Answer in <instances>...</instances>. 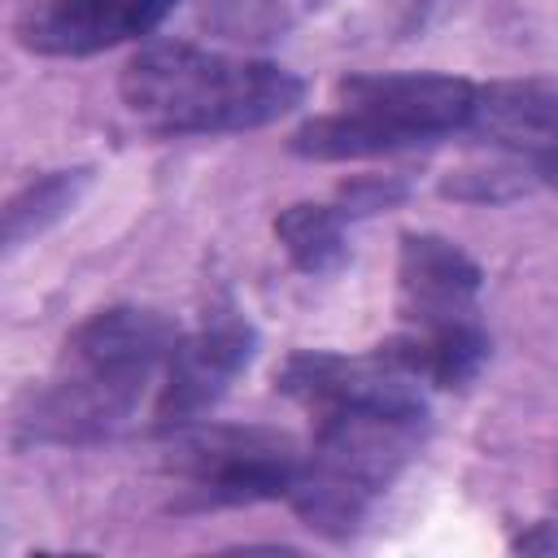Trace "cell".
<instances>
[{
	"label": "cell",
	"mask_w": 558,
	"mask_h": 558,
	"mask_svg": "<svg viewBox=\"0 0 558 558\" xmlns=\"http://www.w3.org/2000/svg\"><path fill=\"white\" fill-rule=\"evenodd\" d=\"M279 392L314 418L288 506L310 532L349 541L427 440L423 388L379 349L362 357L301 349L283 362Z\"/></svg>",
	"instance_id": "cell-1"
},
{
	"label": "cell",
	"mask_w": 558,
	"mask_h": 558,
	"mask_svg": "<svg viewBox=\"0 0 558 558\" xmlns=\"http://www.w3.org/2000/svg\"><path fill=\"white\" fill-rule=\"evenodd\" d=\"M174 340V323L157 310H96L65 336L52 379L26 397V410L17 414V440L92 445L113 436L135 414Z\"/></svg>",
	"instance_id": "cell-2"
},
{
	"label": "cell",
	"mask_w": 558,
	"mask_h": 558,
	"mask_svg": "<svg viewBox=\"0 0 558 558\" xmlns=\"http://www.w3.org/2000/svg\"><path fill=\"white\" fill-rule=\"evenodd\" d=\"M118 92L148 135L257 131L305 100V83L288 65L196 48L187 39L144 44L122 65Z\"/></svg>",
	"instance_id": "cell-3"
},
{
	"label": "cell",
	"mask_w": 558,
	"mask_h": 558,
	"mask_svg": "<svg viewBox=\"0 0 558 558\" xmlns=\"http://www.w3.org/2000/svg\"><path fill=\"white\" fill-rule=\"evenodd\" d=\"M475 87L458 74H353L336 87L340 109L301 122L288 148L310 161H362L436 144L471 126Z\"/></svg>",
	"instance_id": "cell-4"
},
{
	"label": "cell",
	"mask_w": 558,
	"mask_h": 558,
	"mask_svg": "<svg viewBox=\"0 0 558 558\" xmlns=\"http://www.w3.org/2000/svg\"><path fill=\"white\" fill-rule=\"evenodd\" d=\"M305 449L275 427L192 423L170 432V471L205 506H253L288 501Z\"/></svg>",
	"instance_id": "cell-5"
},
{
	"label": "cell",
	"mask_w": 558,
	"mask_h": 558,
	"mask_svg": "<svg viewBox=\"0 0 558 558\" xmlns=\"http://www.w3.org/2000/svg\"><path fill=\"white\" fill-rule=\"evenodd\" d=\"M257 353V331L244 318H214L187 336L174 340L166 366H161V388L153 405L157 432H179L201 423L205 410H214L235 375L248 371Z\"/></svg>",
	"instance_id": "cell-6"
},
{
	"label": "cell",
	"mask_w": 558,
	"mask_h": 558,
	"mask_svg": "<svg viewBox=\"0 0 558 558\" xmlns=\"http://www.w3.org/2000/svg\"><path fill=\"white\" fill-rule=\"evenodd\" d=\"M179 0H31L13 17L22 48L39 57H92L148 39Z\"/></svg>",
	"instance_id": "cell-7"
},
{
	"label": "cell",
	"mask_w": 558,
	"mask_h": 558,
	"mask_svg": "<svg viewBox=\"0 0 558 558\" xmlns=\"http://www.w3.org/2000/svg\"><path fill=\"white\" fill-rule=\"evenodd\" d=\"M480 266L445 235L405 231L397 257V314L405 331H453L480 323Z\"/></svg>",
	"instance_id": "cell-8"
},
{
	"label": "cell",
	"mask_w": 558,
	"mask_h": 558,
	"mask_svg": "<svg viewBox=\"0 0 558 558\" xmlns=\"http://www.w3.org/2000/svg\"><path fill=\"white\" fill-rule=\"evenodd\" d=\"M466 131L558 183V78L480 83Z\"/></svg>",
	"instance_id": "cell-9"
},
{
	"label": "cell",
	"mask_w": 558,
	"mask_h": 558,
	"mask_svg": "<svg viewBox=\"0 0 558 558\" xmlns=\"http://www.w3.org/2000/svg\"><path fill=\"white\" fill-rule=\"evenodd\" d=\"M92 179H96L92 166H70V170H48V174L31 179L26 187H17L4 201V253L22 248L26 240L44 235L65 214H74V205L87 196Z\"/></svg>",
	"instance_id": "cell-10"
},
{
	"label": "cell",
	"mask_w": 558,
	"mask_h": 558,
	"mask_svg": "<svg viewBox=\"0 0 558 558\" xmlns=\"http://www.w3.org/2000/svg\"><path fill=\"white\" fill-rule=\"evenodd\" d=\"M344 214L340 205H314V201H296L275 218V240L283 244L288 262L305 275H331L344 266L349 248H344Z\"/></svg>",
	"instance_id": "cell-11"
},
{
	"label": "cell",
	"mask_w": 558,
	"mask_h": 558,
	"mask_svg": "<svg viewBox=\"0 0 558 558\" xmlns=\"http://www.w3.org/2000/svg\"><path fill=\"white\" fill-rule=\"evenodd\" d=\"M201 22L222 39H275L288 26V0H205Z\"/></svg>",
	"instance_id": "cell-12"
},
{
	"label": "cell",
	"mask_w": 558,
	"mask_h": 558,
	"mask_svg": "<svg viewBox=\"0 0 558 558\" xmlns=\"http://www.w3.org/2000/svg\"><path fill=\"white\" fill-rule=\"evenodd\" d=\"M527 174H532V166H523L519 157H510L506 166L453 170V179H445V196H458V201H510V196L527 192Z\"/></svg>",
	"instance_id": "cell-13"
},
{
	"label": "cell",
	"mask_w": 558,
	"mask_h": 558,
	"mask_svg": "<svg viewBox=\"0 0 558 558\" xmlns=\"http://www.w3.org/2000/svg\"><path fill=\"white\" fill-rule=\"evenodd\" d=\"M405 196H410V187L397 174H357V179L340 183L336 205H340L344 218H366V214H379V209H397Z\"/></svg>",
	"instance_id": "cell-14"
},
{
	"label": "cell",
	"mask_w": 558,
	"mask_h": 558,
	"mask_svg": "<svg viewBox=\"0 0 558 558\" xmlns=\"http://www.w3.org/2000/svg\"><path fill=\"white\" fill-rule=\"evenodd\" d=\"M510 554H558V523H532L510 541Z\"/></svg>",
	"instance_id": "cell-15"
}]
</instances>
